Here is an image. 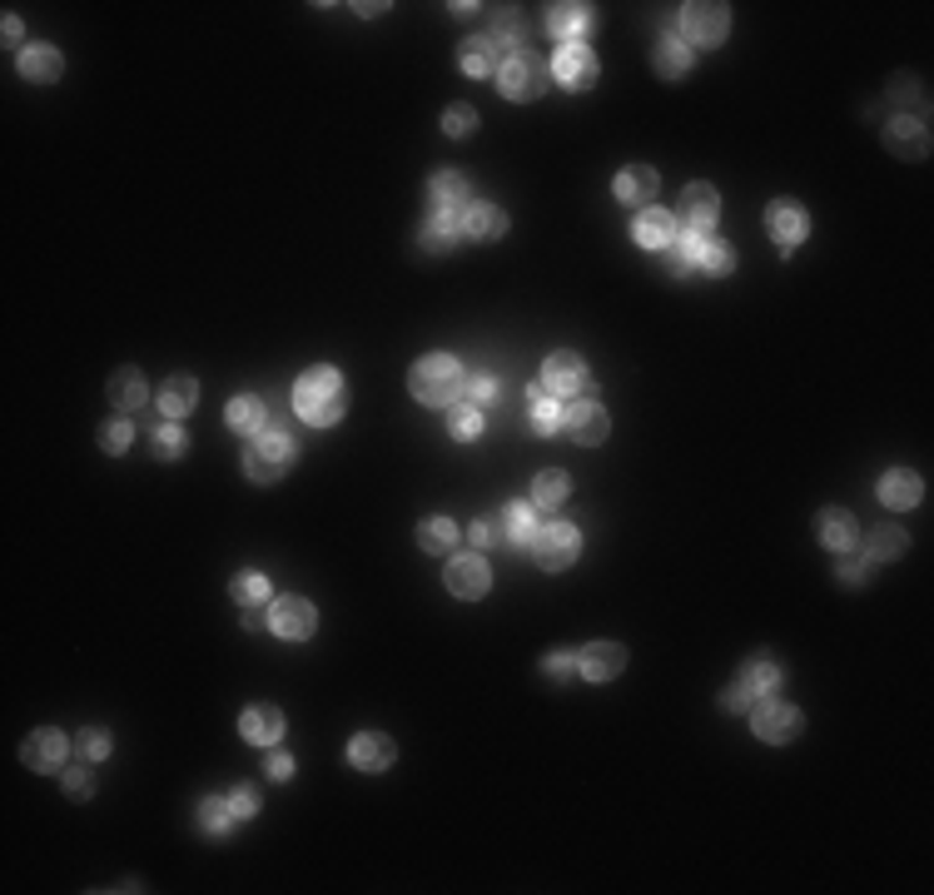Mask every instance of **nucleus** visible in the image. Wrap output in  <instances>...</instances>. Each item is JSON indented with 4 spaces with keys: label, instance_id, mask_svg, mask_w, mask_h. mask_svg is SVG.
<instances>
[{
    "label": "nucleus",
    "instance_id": "nucleus-28",
    "mask_svg": "<svg viewBox=\"0 0 934 895\" xmlns=\"http://www.w3.org/2000/svg\"><path fill=\"white\" fill-rule=\"evenodd\" d=\"M816 538L825 542V547H855L860 542V522H855V513H845V507H825L816 518Z\"/></svg>",
    "mask_w": 934,
    "mask_h": 895
},
{
    "label": "nucleus",
    "instance_id": "nucleus-16",
    "mask_svg": "<svg viewBox=\"0 0 934 895\" xmlns=\"http://www.w3.org/2000/svg\"><path fill=\"white\" fill-rule=\"evenodd\" d=\"M542 389H547L552 399H567V393H586V364L572 354V349H561V354H547V364H542Z\"/></svg>",
    "mask_w": 934,
    "mask_h": 895
},
{
    "label": "nucleus",
    "instance_id": "nucleus-45",
    "mask_svg": "<svg viewBox=\"0 0 934 895\" xmlns=\"http://www.w3.org/2000/svg\"><path fill=\"white\" fill-rule=\"evenodd\" d=\"M199 825H204V831H210V836H229V825H234L229 796H210V802L199 806Z\"/></svg>",
    "mask_w": 934,
    "mask_h": 895
},
{
    "label": "nucleus",
    "instance_id": "nucleus-36",
    "mask_svg": "<svg viewBox=\"0 0 934 895\" xmlns=\"http://www.w3.org/2000/svg\"><path fill=\"white\" fill-rule=\"evenodd\" d=\"M741 686H746L750 696H771L775 686H781V667H775L771 657H750L746 667H741Z\"/></svg>",
    "mask_w": 934,
    "mask_h": 895
},
{
    "label": "nucleus",
    "instance_id": "nucleus-42",
    "mask_svg": "<svg viewBox=\"0 0 934 895\" xmlns=\"http://www.w3.org/2000/svg\"><path fill=\"white\" fill-rule=\"evenodd\" d=\"M447 433H453L457 443H472V438L482 433V408H472V403H453V408H447Z\"/></svg>",
    "mask_w": 934,
    "mask_h": 895
},
{
    "label": "nucleus",
    "instance_id": "nucleus-57",
    "mask_svg": "<svg viewBox=\"0 0 934 895\" xmlns=\"http://www.w3.org/2000/svg\"><path fill=\"white\" fill-rule=\"evenodd\" d=\"M5 46H21V21H15V15H5Z\"/></svg>",
    "mask_w": 934,
    "mask_h": 895
},
{
    "label": "nucleus",
    "instance_id": "nucleus-15",
    "mask_svg": "<svg viewBox=\"0 0 934 895\" xmlns=\"http://www.w3.org/2000/svg\"><path fill=\"white\" fill-rule=\"evenodd\" d=\"M592 5H577V0H561V5H547V36L561 40V46H582L592 36Z\"/></svg>",
    "mask_w": 934,
    "mask_h": 895
},
{
    "label": "nucleus",
    "instance_id": "nucleus-25",
    "mask_svg": "<svg viewBox=\"0 0 934 895\" xmlns=\"http://www.w3.org/2000/svg\"><path fill=\"white\" fill-rule=\"evenodd\" d=\"M15 65H21V75L30 85H55L60 75H65V60H60L55 46H25L21 55H15Z\"/></svg>",
    "mask_w": 934,
    "mask_h": 895
},
{
    "label": "nucleus",
    "instance_id": "nucleus-55",
    "mask_svg": "<svg viewBox=\"0 0 934 895\" xmlns=\"http://www.w3.org/2000/svg\"><path fill=\"white\" fill-rule=\"evenodd\" d=\"M65 796H90V771H85V766L65 771Z\"/></svg>",
    "mask_w": 934,
    "mask_h": 895
},
{
    "label": "nucleus",
    "instance_id": "nucleus-11",
    "mask_svg": "<svg viewBox=\"0 0 934 895\" xmlns=\"http://www.w3.org/2000/svg\"><path fill=\"white\" fill-rule=\"evenodd\" d=\"M443 582H447V592H453V597L478 602V597H488L492 572H488V563H482L478 553H463V557H453V563L443 567Z\"/></svg>",
    "mask_w": 934,
    "mask_h": 895
},
{
    "label": "nucleus",
    "instance_id": "nucleus-39",
    "mask_svg": "<svg viewBox=\"0 0 934 895\" xmlns=\"http://www.w3.org/2000/svg\"><path fill=\"white\" fill-rule=\"evenodd\" d=\"M538 513H532V503H507L503 507V532L507 542H532V532H538Z\"/></svg>",
    "mask_w": 934,
    "mask_h": 895
},
{
    "label": "nucleus",
    "instance_id": "nucleus-52",
    "mask_svg": "<svg viewBox=\"0 0 934 895\" xmlns=\"http://www.w3.org/2000/svg\"><path fill=\"white\" fill-rule=\"evenodd\" d=\"M542 671H547L552 682H572V677H577V657H572V652H557V657L542 661Z\"/></svg>",
    "mask_w": 934,
    "mask_h": 895
},
{
    "label": "nucleus",
    "instance_id": "nucleus-32",
    "mask_svg": "<svg viewBox=\"0 0 934 895\" xmlns=\"http://www.w3.org/2000/svg\"><path fill=\"white\" fill-rule=\"evenodd\" d=\"M527 424H532V433L538 438H552L561 428V408H557V399H552L542 383L527 389Z\"/></svg>",
    "mask_w": 934,
    "mask_h": 895
},
{
    "label": "nucleus",
    "instance_id": "nucleus-38",
    "mask_svg": "<svg viewBox=\"0 0 934 895\" xmlns=\"http://www.w3.org/2000/svg\"><path fill=\"white\" fill-rule=\"evenodd\" d=\"M418 547H422V553H453V547H457V528L447 518H422L418 522Z\"/></svg>",
    "mask_w": 934,
    "mask_h": 895
},
{
    "label": "nucleus",
    "instance_id": "nucleus-41",
    "mask_svg": "<svg viewBox=\"0 0 934 895\" xmlns=\"http://www.w3.org/2000/svg\"><path fill=\"white\" fill-rule=\"evenodd\" d=\"M229 597L239 602V607H269V578H264V572H244V578H234Z\"/></svg>",
    "mask_w": 934,
    "mask_h": 895
},
{
    "label": "nucleus",
    "instance_id": "nucleus-53",
    "mask_svg": "<svg viewBox=\"0 0 934 895\" xmlns=\"http://www.w3.org/2000/svg\"><path fill=\"white\" fill-rule=\"evenodd\" d=\"M870 572H875V563H870V557H864V563H860V557H845V563H841V582H850V588H855V582H870Z\"/></svg>",
    "mask_w": 934,
    "mask_h": 895
},
{
    "label": "nucleus",
    "instance_id": "nucleus-26",
    "mask_svg": "<svg viewBox=\"0 0 934 895\" xmlns=\"http://www.w3.org/2000/svg\"><path fill=\"white\" fill-rule=\"evenodd\" d=\"M110 408H119V413L150 408V383H144L140 368H119V374L110 378Z\"/></svg>",
    "mask_w": 934,
    "mask_h": 895
},
{
    "label": "nucleus",
    "instance_id": "nucleus-50",
    "mask_svg": "<svg viewBox=\"0 0 934 895\" xmlns=\"http://www.w3.org/2000/svg\"><path fill=\"white\" fill-rule=\"evenodd\" d=\"M492 40H497V46H517V40H522V15L517 11H497V21H492Z\"/></svg>",
    "mask_w": 934,
    "mask_h": 895
},
{
    "label": "nucleus",
    "instance_id": "nucleus-10",
    "mask_svg": "<svg viewBox=\"0 0 934 895\" xmlns=\"http://www.w3.org/2000/svg\"><path fill=\"white\" fill-rule=\"evenodd\" d=\"M677 254L686 260V269H700V274H731L736 269V254H731V244L716 235H686L677 239Z\"/></svg>",
    "mask_w": 934,
    "mask_h": 895
},
{
    "label": "nucleus",
    "instance_id": "nucleus-31",
    "mask_svg": "<svg viewBox=\"0 0 934 895\" xmlns=\"http://www.w3.org/2000/svg\"><path fill=\"white\" fill-rule=\"evenodd\" d=\"M239 731H244V742H254V746H274L283 736V711L279 707H249L244 717H239Z\"/></svg>",
    "mask_w": 934,
    "mask_h": 895
},
{
    "label": "nucleus",
    "instance_id": "nucleus-33",
    "mask_svg": "<svg viewBox=\"0 0 934 895\" xmlns=\"http://www.w3.org/2000/svg\"><path fill=\"white\" fill-rule=\"evenodd\" d=\"M457 65H463L467 75H492V71H503V50H497L492 36H472L463 50H457Z\"/></svg>",
    "mask_w": 934,
    "mask_h": 895
},
{
    "label": "nucleus",
    "instance_id": "nucleus-44",
    "mask_svg": "<svg viewBox=\"0 0 934 895\" xmlns=\"http://www.w3.org/2000/svg\"><path fill=\"white\" fill-rule=\"evenodd\" d=\"M457 235H463L457 224H447V219H428V224H422V229H418V244L428 249V254H447Z\"/></svg>",
    "mask_w": 934,
    "mask_h": 895
},
{
    "label": "nucleus",
    "instance_id": "nucleus-35",
    "mask_svg": "<svg viewBox=\"0 0 934 895\" xmlns=\"http://www.w3.org/2000/svg\"><path fill=\"white\" fill-rule=\"evenodd\" d=\"M567 493H572V478L561 468H547L532 478V507H561L567 503Z\"/></svg>",
    "mask_w": 934,
    "mask_h": 895
},
{
    "label": "nucleus",
    "instance_id": "nucleus-40",
    "mask_svg": "<svg viewBox=\"0 0 934 895\" xmlns=\"http://www.w3.org/2000/svg\"><path fill=\"white\" fill-rule=\"evenodd\" d=\"M503 399H507V383L497 374H472L467 378V403H472V408H497Z\"/></svg>",
    "mask_w": 934,
    "mask_h": 895
},
{
    "label": "nucleus",
    "instance_id": "nucleus-30",
    "mask_svg": "<svg viewBox=\"0 0 934 895\" xmlns=\"http://www.w3.org/2000/svg\"><path fill=\"white\" fill-rule=\"evenodd\" d=\"M920 497H924L920 472H910V468H889L885 478H880V503H885V507H914Z\"/></svg>",
    "mask_w": 934,
    "mask_h": 895
},
{
    "label": "nucleus",
    "instance_id": "nucleus-19",
    "mask_svg": "<svg viewBox=\"0 0 934 895\" xmlns=\"http://www.w3.org/2000/svg\"><path fill=\"white\" fill-rule=\"evenodd\" d=\"M631 239H636L642 249H652V254H666V249H677V214L642 210V214H636V224H631Z\"/></svg>",
    "mask_w": 934,
    "mask_h": 895
},
{
    "label": "nucleus",
    "instance_id": "nucleus-1",
    "mask_svg": "<svg viewBox=\"0 0 934 895\" xmlns=\"http://www.w3.org/2000/svg\"><path fill=\"white\" fill-rule=\"evenodd\" d=\"M349 408V389H343L339 368H308L299 383H293V413L304 418L308 428H333Z\"/></svg>",
    "mask_w": 934,
    "mask_h": 895
},
{
    "label": "nucleus",
    "instance_id": "nucleus-8",
    "mask_svg": "<svg viewBox=\"0 0 934 895\" xmlns=\"http://www.w3.org/2000/svg\"><path fill=\"white\" fill-rule=\"evenodd\" d=\"M561 433L572 438L577 448H596V443H607L611 418L596 399H577L572 408H561Z\"/></svg>",
    "mask_w": 934,
    "mask_h": 895
},
{
    "label": "nucleus",
    "instance_id": "nucleus-29",
    "mask_svg": "<svg viewBox=\"0 0 934 895\" xmlns=\"http://www.w3.org/2000/svg\"><path fill=\"white\" fill-rule=\"evenodd\" d=\"M224 424H229L234 433H264V428H269V403L258 399V393H239V399L224 408Z\"/></svg>",
    "mask_w": 934,
    "mask_h": 895
},
{
    "label": "nucleus",
    "instance_id": "nucleus-3",
    "mask_svg": "<svg viewBox=\"0 0 934 895\" xmlns=\"http://www.w3.org/2000/svg\"><path fill=\"white\" fill-rule=\"evenodd\" d=\"M408 389L422 408H453L457 393H463V368H457V358H447V354H428V358L413 364Z\"/></svg>",
    "mask_w": 934,
    "mask_h": 895
},
{
    "label": "nucleus",
    "instance_id": "nucleus-9",
    "mask_svg": "<svg viewBox=\"0 0 934 895\" xmlns=\"http://www.w3.org/2000/svg\"><path fill=\"white\" fill-rule=\"evenodd\" d=\"M467 204H472V189H467V179L457 175V169H438V175L428 179V210H432V219L463 224Z\"/></svg>",
    "mask_w": 934,
    "mask_h": 895
},
{
    "label": "nucleus",
    "instance_id": "nucleus-21",
    "mask_svg": "<svg viewBox=\"0 0 934 895\" xmlns=\"http://www.w3.org/2000/svg\"><path fill=\"white\" fill-rule=\"evenodd\" d=\"M393 761H397V746L388 742L383 731H358L349 742V766H358V771H388Z\"/></svg>",
    "mask_w": 934,
    "mask_h": 895
},
{
    "label": "nucleus",
    "instance_id": "nucleus-34",
    "mask_svg": "<svg viewBox=\"0 0 934 895\" xmlns=\"http://www.w3.org/2000/svg\"><path fill=\"white\" fill-rule=\"evenodd\" d=\"M691 60H696V50H691L681 36H661V40H656V71H661L666 80L686 75V71H691Z\"/></svg>",
    "mask_w": 934,
    "mask_h": 895
},
{
    "label": "nucleus",
    "instance_id": "nucleus-2",
    "mask_svg": "<svg viewBox=\"0 0 934 895\" xmlns=\"http://www.w3.org/2000/svg\"><path fill=\"white\" fill-rule=\"evenodd\" d=\"M293 458H299V443H293V433L269 418V428H264V433H254V438H249V448H244L249 483H279L283 472L293 468Z\"/></svg>",
    "mask_w": 934,
    "mask_h": 895
},
{
    "label": "nucleus",
    "instance_id": "nucleus-51",
    "mask_svg": "<svg viewBox=\"0 0 934 895\" xmlns=\"http://www.w3.org/2000/svg\"><path fill=\"white\" fill-rule=\"evenodd\" d=\"M229 811H234V821H249V816H258V791L254 786H234L229 791Z\"/></svg>",
    "mask_w": 934,
    "mask_h": 895
},
{
    "label": "nucleus",
    "instance_id": "nucleus-54",
    "mask_svg": "<svg viewBox=\"0 0 934 895\" xmlns=\"http://www.w3.org/2000/svg\"><path fill=\"white\" fill-rule=\"evenodd\" d=\"M264 771H269L274 781H289V777H293V756H289V752H274L269 761H264Z\"/></svg>",
    "mask_w": 934,
    "mask_h": 895
},
{
    "label": "nucleus",
    "instance_id": "nucleus-24",
    "mask_svg": "<svg viewBox=\"0 0 934 895\" xmlns=\"http://www.w3.org/2000/svg\"><path fill=\"white\" fill-rule=\"evenodd\" d=\"M617 200L627 204V210H646V204L656 200V189H661V179H656V169H646V165H631V169H621L617 175Z\"/></svg>",
    "mask_w": 934,
    "mask_h": 895
},
{
    "label": "nucleus",
    "instance_id": "nucleus-12",
    "mask_svg": "<svg viewBox=\"0 0 934 895\" xmlns=\"http://www.w3.org/2000/svg\"><path fill=\"white\" fill-rule=\"evenodd\" d=\"M750 727H756L760 742H771V746H785L800 736V727H806V717L795 707H785V702H760L756 717H750Z\"/></svg>",
    "mask_w": 934,
    "mask_h": 895
},
{
    "label": "nucleus",
    "instance_id": "nucleus-18",
    "mask_svg": "<svg viewBox=\"0 0 934 895\" xmlns=\"http://www.w3.org/2000/svg\"><path fill=\"white\" fill-rule=\"evenodd\" d=\"M621 671H627V647H617V642H592V647L577 652V677H586V682H611Z\"/></svg>",
    "mask_w": 934,
    "mask_h": 895
},
{
    "label": "nucleus",
    "instance_id": "nucleus-14",
    "mask_svg": "<svg viewBox=\"0 0 934 895\" xmlns=\"http://www.w3.org/2000/svg\"><path fill=\"white\" fill-rule=\"evenodd\" d=\"M716 219H721V194L711 185L681 189V224H686V235H711Z\"/></svg>",
    "mask_w": 934,
    "mask_h": 895
},
{
    "label": "nucleus",
    "instance_id": "nucleus-4",
    "mask_svg": "<svg viewBox=\"0 0 934 895\" xmlns=\"http://www.w3.org/2000/svg\"><path fill=\"white\" fill-rule=\"evenodd\" d=\"M532 563L547 567V572H561V567H572L577 553H582V532L572 528V522H542L538 532H532Z\"/></svg>",
    "mask_w": 934,
    "mask_h": 895
},
{
    "label": "nucleus",
    "instance_id": "nucleus-58",
    "mask_svg": "<svg viewBox=\"0 0 934 895\" xmlns=\"http://www.w3.org/2000/svg\"><path fill=\"white\" fill-rule=\"evenodd\" d=\"M244 627L258 632V627H264V607H244Z\"/></svg>",
    "mask_w": 934,
    "mask_h": 895
},
{
    "label": "nucleus",
    "instance_id": "nucleus-5",
    "mask_svg": "<svg viewBox=\"0 0 934 895\" xmlns=\"http://www.w3.org/2000/svg\"><path fill=\"white\" fill-rule=\"evenodd\" d=\"M681 30H686V46H721L725 30H731V5L721 0H691L681 5Z\"/></svg>",
    "mask_w": 934,
    "mask_h": 895
},
{
    "label": "nucleus",
    "instance_id": "nucleus-47",
    "mask_svg": "<svg viewBox=\"0 0 934 895\" xmlns=\"http://www.w3.org/2000/svg\"><path fill=\"white\" fill-rule=\"evenodd\" d=\"M129 443H135V428H129L125 418H110V424L100 428V448H105V453H125Z\"/></svg>",
    "mask_w": 934,
    "mask_h": 895
},
{
    "label": "nucleus",
    "instance_id": "nucleus-22",
    "mask_svg": "<svg viewBox=\"0 0 934 895\" xmlns=\"http://www.w3.org/2000/svg\"><path fill=\"white\" fill-rule=\"evenodd\" d=\"M467 239H478V244H492V239H503L507 235V210H497V204H482L472 200L463 210V224H457Z\"/></svg>",
    "mask_w": 934,
    "mask_h": 895
},
{
    "label": "nucleus",
    "instance_id": "nucleus-49",
    "mask_svg": "<svg viewBox=\"0 0 934 895\" xmlns=\"http://www.w3.org/2000/svg\"><path fill=\"white\" fill-rule=\"evenodd\" d=\"M467 538L478 542V547H497V542H507L503 532V518H478L472 528H467Z\"/></svg>",
    "mask_w": 934,
    "mask_h": 895
},
{
    "label": "nucleus",
    "instance_id": "nucleus-23",
    "mask_svg": "<svg viewBox=\"0 0 934 895\" xmlns=\"http://www.w3.org/2000/svg\"><path fill=\"white\" fill-rule=\"evenodd\" d=\"M885 144L895 154H905V160H924L930 154V130H924V119L914 115H895L885 130Z\"/></svg>",
    "mask_w": 934,
    "mask_h": 895
},
{
    "label": "nucleus",
    "instance_id": "nucleus-13",
    "mask_svg": "<svg viewBox=\"0 0 934 895\" xmlns=\"http://www.w3.org/2000/svg\"><path fill=\"white\" fill-rule=\"evenodd\" d=\"M552 80H557L561 90H572V94L592 90L596 85V55L586 46H561L557 60H552Z\"/></svg>",
    "mask_w": 934,
    "mask_h": 895
},
{
    "label": "nucleus",
    "instance_id": "nucleus-43",
    "mask_svg": "<svg viewBox=\"0 0 934 895\" xmlns=\"http://www.w3.org/2000/svg\"><path fill=\"white\" fill-rule=\"evenodd\" d=\"M150 448H154V458H164V463H175L179 453H185L189 448V438H185V428L179 424H160L150 433Z\"/></svg>",
    "mask_w": 934,
    "mask_h": 895
},
{
    "label": "nucleus",
    "instance_id": "nucleus-7",
    "mask_svg": "<svg viewBox=\"0 0 934 895\" xmlns=\"http://www.w3.org/2000/svg\"><path fill=\"white\" fill-rule=\"evenodd\" d=\"M497 85H503L507 100L527 105V100H538L547 90V65L538 55H507V65L497 71Z\"/></svg>",
    "mask_w": 934,
    "mask_h": 895
},
{
    "label": "nucleus",
    "instance_id": "nucleus-37",
    "mask_svg": "<svg viewBox=\"0 0 934 895\" xmlns=\"http://www.w3.org/2000/svg\"><path fill=\"white\" fill-rule=\"evenodd\" d=\"M905 553V532L899 528H870L864 532V557L870 563H895Z\"/></svg>",
    "mask_w": 934,
    "mask_h": 895
},
{
    "label": "nucleus",
    "instance_id": "nucleus-20",
    "mask_svg": "<svg viewBox=\"0 0 934 895\" xmlns=\"http://www.w3.org/2000/svg\"><path fill=\"white\" fill-rule=\"evenodd\" d=\"M65 752H71V742H65L55 727H46V731H36V736H25L21 761L30 766V771H60V766H65Z\"/></svg>",
    "mask_w": 934,
    "mask_h": 895
},
{
    "label": "nucleus",
    "instance_id": "nucleus-17",
    "mask_svg": "<svg viewBox=\"0 0 934 895\" xmlns=\"http://www.w3.org/2000/svg\"><path fill=\"white\" fill-rule=\"evenodd\" d=\"M766 235L775 239V244H781V254H791L795 244H800V239L810 235V219H806V210H800V204L795 200H775L771 210H766Z\"/></svg>",
    "mask_w": 934,
    "mask_h": 895
},
{
    "label": "nucleus",
    "instance_id": "nucleus-27",
    "mask_svg": "<svg viewBox=\"0 0 934 895\" xmlns=\"http://www.w3.org/2000/svg\"><path fill=\"white\" fill-rule=\"evenodd\" d=\"M199 403V383L189 374H175L160 383V413L169 418V424H179V418H189Z\"/></svg>",
    "mask_w": 934,
    "mask_h": 895
},
{
    "label": "nucleus",
    "instance_id": "nucleus-46",
    "mask_svg": "<svg viewBox=\"0 0 934 895\" xmlns=\"http://www.w3.org/2000/svg\"><path fill=\"white\" fill-rule=\"evenodd\" d=\"M443 130L453 135V140H467V135L478 130V110H472V105H447Z\"/></svg>",
    "mask_w": 934,
    "mask_h": 895
},
{
    "label": "nucleus",
    "instance_id": "nucleus-48",
    "mask_svg": "<svg viewBox=\"0 0 934 895\" xmlns=\"http://www.w3.org/2000/svg\"><path fill=\"white\" fill-rule=\"evenodd\" d=\"M75 752H80V761H105V756H110V736H105V731H80V736H75Z\"/></svg>",
    "mask_w": 934,
    "mask_h": 895
},
{
    "label": "nucleus",
    "instance_id": "nucleus-56",
    "mask_svg": "<svg viewBox=\"0 0 934 895\" xmlns=\"http://www.w3.org/2000/svg\"><path fill=\"white\" fill-rule=\"evenodd\" d=\"M721 707H725V711H746V707H750V692L736 682L731 692H721Z\"/></svg>",
    "mask_w": 934,
    "mask_h": 895
},
{
    "label": "nucleus",
    "instance_id": "nucleus-6",
    "mask_svg": "<svg viewBox=\"0 0 934 895\" xmlns=\"http://www.w3.org/2000/svg\"><path fill=\"white\" fill-rule=\"evenodd\" d=\"M269 627L274 636H283V642H308L318 627V613H314V602L299 597V592H283V597L269 602Z\"/></svg>",
    "mask_w": 934,
    "mask_h": 895
}]
</instances>
